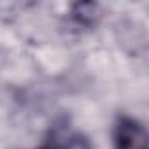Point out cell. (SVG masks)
Masks as SVG:
<instances>
[{"mask_svg":"<svg viewBox=\"0 0 149 149\" xmlns=\"http://www.w3.org/2000/svg\"><path fill=\"white\" fill-rule=\"evenodd\" d=\"M39 149H93L90 140L81 133H68V135H53L51 140H47Z\"/></svg>","mask_w":149,"mask_h":149,"instance_id":"cell-2","label":"cell"},{"mask_svg":"<svg viewBox=\"0 0 149 149\" xmlns=\"http://www.w3.org/2000/svg\"><path fill=\"white\" fill-rule=\"evenodd\" d=\"M114 149H147V133L140 121L121 116L112 132Z\"/></svg>","mask_w":149,"mask_h":149,"instance_id":"cell-1","label":"cell"},{"mask_svg":"<svg viewBox=\"0 0 149 149\" xmlns=\"http://www.w3.org/2000/svg\"><path fill=\"white\" fill-rule=\"evenodd\" d=\"M70 16L74 19V23L83 25V26H91L98 21L100 11H98V6L93 2H81V4L72 6Z\"/></svg>","mask_w":149,"mask_h":149,"instance_id":"cell-3","label":"cell"}]
</instances>
